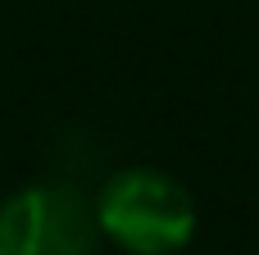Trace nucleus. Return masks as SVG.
<instances>
[{"mask_svg":"<svg viewBox=\"0 0 259 255\" xmlns=\"http://www.w3.org/2000/svg\"><path fill=\"white\" fill-rule=\"evenodd\" d=\"M96 228L132 255H178L196 237V201L164 169H123L96 201Z\"/></svg>","mask_w":259,"mask_h":255,"instance_id":"obj_1","label":"nucleus"},{"mask_svg":"<svg viewBox=\"0 0 259 255\" xmlns=\"http://www.w3.org/2000/svg\"><path fill=\"white\" fill-rule=\"evenodd\" d=\"M96 233L77 187H23L0 205V255H91Z\"/></svg>","mask_w":259,"mask_h":255,"instance_id":"obj_2","label":"nucleus"}]
</instances>
